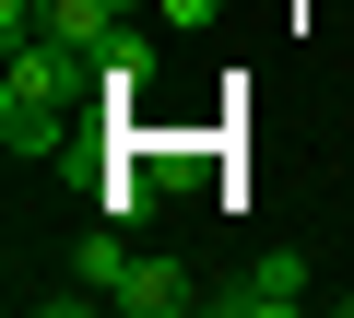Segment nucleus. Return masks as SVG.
<instances>
[{
  "label": "nucleus",
  "instance_id": "39448f33",
  "mask_svg": "<svg viewBox=\"0 0 354 318\" xmlns=\"http://www.w3.org/2000/svg\"><path fill=\"white\" fill-rule=\"evenodd\" d=\"M48 36H71V48H106V36H118V0H48Z\"/></svg>",
  "mask_w": 354,
  "mask_h": 318
},
{
  "label": "nucleus",
  "instance_id": "20e7f679",
  "mask_svg": "<svg viewBox=\"0 0 354 318\" xmlns=\"http://www.w3.org/2000/svg\"><path fill=\"white\" fill-rule=\"evenodd\" d=\"M153 71H165V48H153L142 24H118V36L95 48V95H118V106H130V95H153Z\"/></svg>",
  "mask_w": 354,
  "mask_h": 318
},
{
  "label": "nucleus",
  "instance_id": "f03ea898",
  "mask_svg": "<svg viewBox=\"0 0 354 318\" xmlns=\"http://www.w3.org/2000/svg\"><path fill=\"white\" fill-rule=\"evenodd\" d=\"M106 306L118 318H189V306H213V283L189 259H165V248H130V271L106 283Z\"/></svg>",
  "mask_w": 354,
  "mask_h": 318
},
{
  "label": "nucleus",
  "instance_id": "7ed1b4c3",
  "mask_svg": "<svg viewBox=\"0 0 354 318\" xmlns=\"http://www.w3.org/2000/svg\"><path fill=\"white\" fill-rule=\"evenodd\" d=\"M283 306H307V259H295V248H272V259H248L236 283H213V318H283Z\"/></svg>",
  "mask_w": 354,
  "mask_h": 318
},
{
  "label": "nucleus",
  "instance_id": "f257e3e1",
  "mask_svg": "<svg viewBox=\"0 0 354 318\" xmlns=\"http://www.w3.org/2000/svg\"><path fill=\"white\" fill-rule=\"evenodd\" d=\"M83 83H95V48H71V36H24L12 71H0V153H59Z\"/></svg>",
  "mask_w": 354,
  "mask_h": 318
},
{
  "label": "nucleus",
  "instance_id": "423d86ee",
  "mask_svg": "<svg viewBox=\"0 0 354 318\" xmlns=\"http://www.w3.org/2000/svg\"><path fill=\"white\" fill-rule=\"evenodd\" d=\"M71 271H83V283H95V295H106V283H118V271H130V248H118V236H83V248H71Z\"/></svg>",
  "mask_w": 354,
  "mask_h": 318
}]
</instances>
